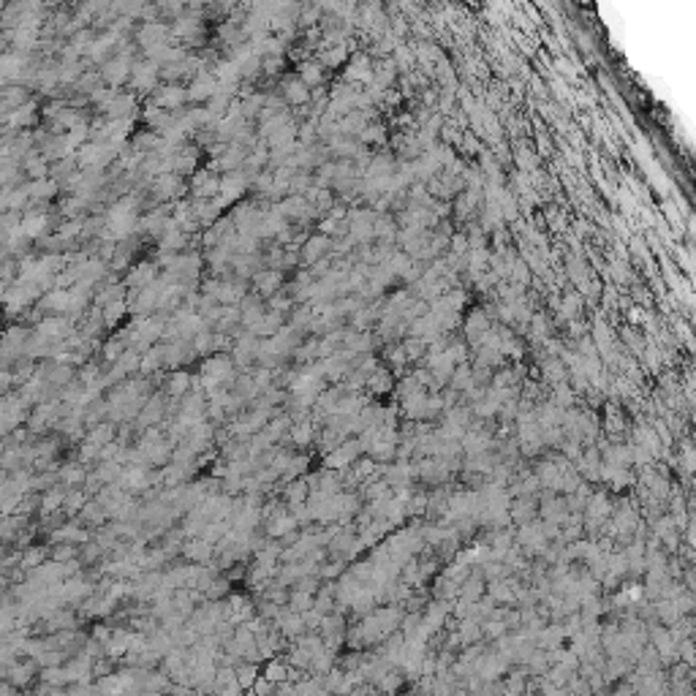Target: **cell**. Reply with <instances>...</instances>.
<instances>
[{
    "label": "cell",
    "instance_id": "cell-59",
    "mask_svg": "<svg viewBox=\"0 0 696 696\" xmlns=\"http://www.w3.org/2000/svg\"><path fill=\"white\" fill-rule=\"evenodd\" d=\"M373 321V313L370 310H356L354 313V326H356V332H362L365 329V324Z\"/></svg>",
    "mask_w": 696,
    "mask_h": 696
},
{
    "label": "cell",
    "instance_id": "cell-33",
    "mask_svg": "<svg viewBox=\"0 0 696 696\" xmlns=\"http://www.w3.org/2000/svg\"><path fill=\"white\" fill-rule=\"evenodd\" d=\"M248 297V283L242 280H224V289L218 294V302L221 305H234V302H242Z\"/></svg>",
    "mask_w": 696,
    "mask_h": 696
},
{
    "label": "cell",
    "instance_id": "cell-28",
    "mask_svg": "<svg viewBox=\"0 0 696 696\" xmlns=\"http://www.w3.org/2000/svg\"><path fill=\"white\" fill-rule=\"evenodd\" d=\"M41 310H55V313H66L71 310V291L68 289H55L50 294L41 297Z\"/></svg>",
    "mask_w": 696,
    "mask_h": 696
},
{
    "label": "cell",
    "instance_id": "cell-52",
    "mask_svg": "<svg viewBox=\"0 0 696 696\" xmlns=\"http://www.w3.org/2000/svg\"><path fill=\"white\" fill-rule=\"evenodd\" d=\"M343 574H346V560H340V558H335L332 563H324L321 569H319L321 579H340Z\"/></svg>",
    "mask_w": 696,
    "mask_h": 696
},
{
    "label": "cell",
    "instance_id": "cell-30",
    "mask_svg": "<svg viewBox=\"0 0 696 696\" xmlns=\"http://www.w3.org/2000/svg\"><path fill=\"white\" fill-rule=\"evenodd\" d=\"M283 498L289 500V509H291V506H302V503H307V498H310V484H307V479L302 476V479L289 481V484L283 487Z\"/></svg>",
    "mask_w": 696,
    "mask_h": 696
},
{
    "label": "cell",
    "instance_id": "cell-14",
    "mask_svg": "<svg viewBox=\"0 0 696 696\" xmlns=\"http://www.w3.org/2000/svg\"><path fill=\"white\" fill-rule=\"evenodd\" d=\"M152 194L155 199L166 201V199H180L185 196V185L180 180V174H161L152 180Z\"/></svg>",
    "mask_w": 696,
    "mask_h": 696
},
{
    "label": "cell",
    "instance_id": "cell-15",
    "mask_svg": "<svg viewBox=\"0 0 696 696\" xmlns=\"http://www.w3.org/2000/svg\"><path fill=\"white\" fill-rule=\"evenodd\" d=\"M346 82L348 85H370L373 82V68H370V57L356 52L346 66Z\"/></svg>",
    "mask_w": 696,
    "mask_h": 696
},
{
    "label": "cell",
    "instance_id": "cell-26",
    "mask_svg": "<svg viewBox=\"0 0 696 696\" xmlns=\"http://www.w3.org/2000/svg\"><path fill=\"white\" fill-rule=\"evenodd\" d=\"M27 90L22 85H6L3 87V115H11L17 109H22L27 103Z\"/></svg>",
    "mask_w": 696,
    "mask_h": 696
},
{
    "label": "cell",
    "instance_id": "cell-58",
    "mask_svg": "<svg viewBox=\"0 0 696 696\" xmlns=\"http://www.w3.org/2000/svg\"><path fill=\"white\" fill-rule=\"evenodd\" d=\"M359 139H362V142H381V139H384L381 125H368V128L359 133Z\"/></svg>",
    "mask_w": 696,
    "mask_h": 696
},
{
    "label": "cell",
    "instance_id": "cell-56",
    "mask_svg": "<svg viewBox=\"0 0 696 696\" xmlns=\"http://www.w3.org/2000/svg\"><path fill=\"white\" fill-rule=\"evenodd\" d=\"M275 694H277V686L261 674V677L256 680V686H253V696H275Z\"/></svg>",
    "mask_w": 696,
    "mask_h": 696
},
{
    "label": "cell",
    "instance_id": "cell-24",
    "mask_svg": "<svg viewBox=\"0 0 696 696\" xmlns=\"http://www.w3.org/2000/svg\"><path fill=\"white\" fill-rule=\"evenodd\" d=\"M166 392H169L174 400L188 398V395L194 392V375L185 373V370H174V373L166 378Z\"/></svg>",
    "mask_w": 696,
    "mask_h": 696
},
{
    "label": "cell",
    "instance_id": "cell-19",
    "mask_svg": "<svg viewBox=\"0 0 696 696\" xmlns=\"http://www.w3.org/2000/svg\"><path fill=\"white\" fill-rule=\"evenodd\" d=\"M166 414H169V405L164 403V398H161V395H155V398H150L147 405L142 408V414H139L136 424H139L142 430H147V427H158V424H161V419H164Z\"/></svg>",
    "mask_w": 696,
    "mask_h": 696
},
{
    "label": "cell",
    "instance_id": "cell-8",
    "mask_svg": "<svg viewBox=\"0 0 696 696\" xmlns=\"http://www.w3.org/2000/svg\"><path fill=\"white\" fill-rule=\"evenodd\" d=\"M194 199L196 201H212L221 194V177L212 174L210 169H201L194 174Z\"/></svg>",
    "mask_w": 696,
    "mask_h": 696
},
{
    "label": "cell",
    "instance_id": "cell-48",
    "mask_svg": "<svg viewBox=\"0 0 696 696\" xmlns=\"http://www.w3.org/2000/svg\"><path fill=\"white\" fill-rule=\"evenodd\" d=\"M50 558L55 563H71L79 558V549H76V544H55L50 549Z\"/></svg>",
    "mask_w": 696,
    "mask_h": 696
},
{
    "label": "cell",
    "instance_id": "cell-55",
    "mask_svg": "<svg viewBox=\"0 0 696 696\" xmlns=\"http://www.w3.org/2000/svg\"><path fill=\"white\" fill-rule=\"evenodd\" d=\"M294 356H297L299 362H307V359L319 356V340H307V343H302V346L294 351Z\"/></svg>",
    "mask_w": 696,
    "mask_h": 696
},
{
    "label": "cell",
    "instance_id": "cell-43",
    "mask_svg": "<svg viewBox=\"0 0 696 696\" xmlns=\"http://www.w3.org/2000/svg\"><path fill=\"white\" fill-rule=\"evenodd\" d=\"M47 555H50V549L47 547H27L25 552H22V569H27V572H33V569H38V566H44L47 563Z\"/></svg>",
    "mask_w": 696,
    "mask_h": 696
},
{
    "label": "cell",
    "instance_id": "cell-39",
    "mask_svg": "<svg viewBox=\"0 0 696 696\" xmlns=\"http://www.w3.org/2000/svg\"><path fill=\"white\" fill-rule=\"evenodd\" d=\"M237 669V683L242 686V691H253V686H256V680L261 677V664H250V661H242L240 667H234Z\"/></svg>",
    "mask_w": 696,
    "mask_h": 696
},
{
    "label": "cell",
    "instance_id": "cell-53",
    "mask_svg": "<svg viewBox=\"0 0 696 696\" xmlns=\"http://www.w3.org/2000/svg\"><path fill=\"white\" fill-rule=\"evenodd\" d=\"M191 348H194V354L199 356V354H207L210 348H215V335L207 329V332H201V335H196L194 340H191Z\"/></svg>",
    "mask_w": 696,
    "mask_h": 696
},
{
    "label": "cell",
    "instance_id": "cell-5",
    "mask_svg": "<svg viewBox=\"0 0 696 696\" xmlns=\"http://www.w3.org/2000/svg\"><path fill=\"white\" fill-rule=\"evenodd\" d=\"M27 405H30V403H25L20 395L6 392V398H3V433H6V438L11 435V430H14L17 424H22V419L30 416V414H27Z\"/></svg>",
    "mask_w": 696,
    "mask_h": 696
},
{
    "label": "cell",
    "instance_id": "cell-17",
    "mask_svg": "<svg viewBox=\"0 0 696 696\" xmlns=\"http://www.w3.org/2000/svg\"><path fill=\"white\" fill-rule=\"evenodd\" d=\"M185 101H188V90L185 87H180V85H161L155 90L152 103L161 106V109H182Z\"/></svg>",
    "mask_w": 696,
    "mask_h": 696
},
{
    "label": "cell",
    "instance_id": "cell-44",
    "mask_svg": "<svg viewBox=\"0 0 696 696\" xmlns=\"http://www.w3.org/2000/svg\"><path fill=\"white\" fill-rule=\"evenodd\" d=\"M106 517H109V514L101 509L96 500H90V503L82 509V514H79V520L85 522V525H93V528H103Z\"/></svg>",
    "mask_w": 696,
    "mask_h": 696
},
{
    "label": "cell",
    "instance_id": "cell-34",
    "mask_svg": "<svg viewBox=\"0 0 696 696\" xmlns=\"http://www.w3.org/2000/svg\"><path fill=\"white\" fill-rule=\"evenodd\" d=\"M289 664H286V658L283 655H277V658H270V661H264V669L261 674L267 677V680H273L275 686H280V683H289Z\"/></svg>",
    "mask_w": 696,
    "mask_h": 696
},
{
    "label": "cell",
    "instance_id": "cell-2",
    "mask_svg": "<svg viewBox=\"0 0 696 696\" xmlns=\"http://www.w3.org/2000/svg\"><path fill=\"white\" fill-rule=\"evenodd\" d=\"M362 451H365V449L359 444V438H351V441H346L340 449L324 454V468H326V471H346V468H351V465L359 460Z\"/></svg>",
    "mask_w": 696,
    "mask_h": 696
},
{
    "label": "cell",
    "instance_id": "cell-18",
    "mask_svg": "<svg viewBox=\"0 0 696 696\" xmlns=\"http://www.w3.org/2000/svg\"><path fill=\"white\" fill-rule=\"evenodd\" d=\"M326 253H332V237H326V234L307 237V240H305V248H302V261L313 267L316 261L326 259Z\"/></svg>",
    "mask_w": 696,
    "mask_h": 696
},
{
    "label": "cell",
    "instance_id": "cell-31",
    "mask_svg": "<svg viewBox=\"0 0 696 696\" xmlns=\"http://www.w3.org/2000/svg\"><path fill=\"white\" fill-rule=\"evenodd\" d=\"M22 169H25V174H30L33 180H47L50 177V169H52V164L41 155V152H27V158L22 161Z\"/></svg>",
    "mask_w": 696,
    "mask_h": 696
},
{
    "label": "cell",
    "instance_id": "cell-6",
    "mask_svg": "<svg viewBox=\"0 0 696 696\" xmlns=\"http://www.w3.org/2000/svg\"><path fill=\"white\" fill-rule=\"evenodd\" d=\"M36 332L57 343V340H68L74 335V326H71V319H66V316H47L36 324Z\"/></svg>",
    "mask_w": 696,
    "mask_h": 696
},
{
    "label": "cell",
    "instance_id": "cell-7",
    "mask_svg": "<svg viewBox=\"0 0 696 696\" xmlns=\"http://www.w3.org/2000/svg\"><path fill=\"white\" fill-rule=\"evenodd\" d=\"M297 528H299V522H297V517L291 514V509H280V512H275L273 517L264 522L267 536H270V539H280V542H283L289 533H294Z\"/></svg>",
    "mask_w": 696,
    "mask_h": 696
},
{
    "label": "cell",
    "instance_id": "cell-57",
    "mask_svg": "<svg viewBox=\"0 0 696 696\" xmlns=\"http://www.w3.org/2000/svg\"><path fill=\"white\" fill-rule=\"evenodd\" d=\"M112 637H115V628H109V625H96L90 639H96V642H101V645L106 647L109 642H112Z\"/></svg>",
    "mask_w": 696,
    "mask_h": 696
},
{
    "label": "cell",
    "instance_id": "cell-60",
    "mask_svg": "<svg viewBox=\"0 0 696 696\" xmlns=\"http://www.w3.org/2000/svg\"><path fill=\"white\" fill-rule=\"evenodd\" d=\"M0 696H22V691H20V688H14L11 683H3V694Z\"/></svg>",
    "mask_w": 696,
    "mask_h": 696
},
{
    "label": "cell",
    "instance_id": "cell-49",
    "mask_svg": "<svg viewBox=\"0 0 696 696\" xmlns=\"http://www.w3.org/2000/svg\"><path fill=\"white\" fill-rule=\"evenodd\" d=\"M283 68H286V57L283 55H267V57H261V74L280 76Z\"/></svg>",
    "mask_w": 696,
    "mask_h": 696
},
{
    "label": "cell",
    "instance_id": "cell-22",
    "mask_svg": "<svg viewBox=\"0 0 696 696\" xmlns=\"http://www.w3.org/2000/svg\"><path fill=\"white\" fill-rule=\"evenodd\" d=\"M245 191H248V174L242 172V169L221 177V194H224L226 199L237 201Z\"/></svg>",
    "mask_w": 696,
    "mask_h": 696
},
{
    "label": "cell",
    "instance_id": "cell-3",
    "mask_svg": "<svg viewBox=\"0 0 696 696\" xmlns=\"http://www.w3.org/2000/svg\"><path fill=\"white\" fill-rule=\"evenodd\" d=\"M41 674V667H38V661L36 658H25V661H17L14 667H8V669H3V683H11L14 688H20V691H25L27 686L36 680Z\"/></svg>",
    "mask_w": 696,
    "mask_h": 696
},
{
    "label": "cell",
    "instance_id": "cell-10",
    "mask_svg": "<svg viewBox=\"0 0 696 696\" xmlns=\"http://www.w3.org/2000/svg\"><path fill=\"white\" fill-rule=\"evenodd\" d=\"M310 87L299 79V76H286L283 82H280V96H283V101L286 103H291V106H307L310 103Z\"/></svg>",
    "mask_w": 696,
    "mask_h": 696
},
{
    "label": "cell",
    "instance_id": "cell-37",
    "mask_svg": "<svg viewBox=\"0 0 696 696\" xmlns=\"http://www.w3.org/2000/svg\"><path fill=\"white\" fill-rule=\"evenodd\" d=\"M338 667V653L324 647L313 655V664H310V674H329V672Z\"/></svg>",
    "mask_w": 696,
    "mask_h": 696
},
{
    "label": "cell",
    "instance_id": "cell-9",
    "mask_svg": "<svg viewBox=\"0 0 696 696\" xmlns=\"http://www.w3.org/2000/svg\"><path fill=\"white\" fill-rule=\"evenodd\" d=\"M117 484L123 487L125 493H142V490H150V487H152V471H150V465H131V468H125L123 471V476H120Z\"/></svg>",
    "mask_w": 696,
    "mask_h": 696
},
{
    "label": "cell",
    "instance_id": "cell-38",
    "mask_svg": "<svg viewBox=\"0 0 696 696\" xmlns=\"http://www.w3.org/2000/svg\"><path fill=\"white\" fill-rule=\"evenodd\" d=\"M348 50H351V41H343V44H338V47H332V50H326L319 55V63L326 66V68H338V66H343L348 60Z\"/></svg>",
    "mask_w": 696,
    "mask_h": 696
},
{
    "label": "cell",
    "instance_id": "cell-36",
    "mask_svg": "<svg viewBox=\"0 0 696 696\" xmlns=\"http://www.w3.org/2000/svg\"><path fill=\"white\" fill-rule=\"evenodd\" d=\"M87 441H93V444H99V447L115 444V441H117V424L115 422H101V424H96V427H90Z\"/></svg>",
    "mask_w": 696,
    "mask_h": 696
},
{
    "label": "cell",
    "instance_id": "cell-47",
    "mask_svg": "<svg viewBox=\"0 0 696 696\" xmlns=\"http://www.w3.org/2000/svg\"><path fill=\"white\" fill-rule=\"evenodd\" d=\"M125 313H128V302H125V299H120V302H112V305H106V307L101 310L103 326H115V324L123 319Z\"/></svg>",
    "mask_w": 696,
    "mask_h": 696
},
{
    "label": "cell",
    "instance_id": "cell-4",
    "mask_svg": "<svg viewBox=\"0 0 696 696\" xmlns=\"http://www.w3.org/2000/svg\"><path fill=\"white\" fill-rule=\"evenodd\" d=\"M201 375L224 386L229 381H234V359L226 356V354H215V356L201 362Z\"/></svg>",
    "mask_w": 696,
    "mask_h": 696
},
{
    "label": "cell",
    "instance_id": "cell-23",
    "mask_svg": "<svg viewBox=\"0 0 696 696\" xmlns=\"http://www.w3.org/2000/svg\"><path fill=\"white\" fill-rule=\"evenodd\" d=\"M44 229H47V215L41 210L22 212V234L27 240H44Z\"/></svg>",
    "mask_w": 696,
    "mask_h": 696
},
{
    "label": "cell",
    "instance_id": "cell-54",
    "mask_svg": "<svg viewBox=\"0 0 696 696\" xmlns=\"http://www.w3.org/2000/svg\"><path fill=\"white\" fill-rule=\"evenodd\" d=\"M101 449L103 447L93 444V441H85V444L79 447V463H82V465H85V463H96V460L101 463Z\"/></svg>",
    "mask_w": 696,
    "mask_h": 696
},
{
    "label": "cell",
    "instance_id": "cell-35",
    "mask_svg": "<svg viewBox=\"0 0 696 696\" xmlns=\"http://www.w3.org/2000/svg\"><path fill=\"white\" fill-rule=\"evenodd\" d=\"M57 188H60V182H55L52 177H47V180H33V182H30V201H33V204L50 201L52 196L57 194Z\"/></svg>",
    "mask_w": 696,
    "mask_h": 696
},
{
    "label": "cell",
    "instance_id": "cell-1",
    "mask_svg": "<svg viewBox=\"0 0 696 696\" xmlns=\"http://www.w3.org/2000/svg\"><path fill=\"white\" fill-rule=\"evenodd\" d=\"M136 41L142 44L145 55H152V52L169 47V41H172V27L164 25V22H152V20H150V22H145V25L139 27Z\"/></svg>",
    "mask_w": 696,
    "mask_h": 696
},
{
    "label": "cell",
    "instance_id": "cell-29",
    "mask_svg": "<svg viewBox=\"0 0 696 696\" xmlns=\"http://www.w3.org/2000/svg\"><path fill=\"white\" fill-rule=\"evenodd\" d=\"M316 435H319V427L313 424V419H307V422L291 424V433H289L291 444H294V447H297V449L310 447V441H316Z\"/></svg>",
    "mask_w": 696,
    "mask_h": 696
},
{
    "label": "cell",
    "instance_id": "cell-51",
    "mask_svg": "<svg viewBox=\"0 0 696 696\" xmlns=\"http://www.w3.org/2000/svg\"><path fill=\"white\" fill-rule=\"evenodd\" d=\"M389 386H392V378L386 375V370H375V373L370 375V381H368V389H370L373 395H384Z\"/></svg>",
    "mask_w": 696,
    "mask_h": 696
},
{
    "label": "cell",
    "instance_id": "cell-42",
    "mask_svg": "<svg viewBox=\"0 0 696 696\" xmlns=\"http://www.w3.org/2000/svg\"><path fill=\"white\" fill-rule=\"evenodd\" d=\"M90 503V495L79 487V490H68V495H66V506H63V512H66V517H79L82 514V509Z\"/></svg>",
    "mask_w": 696,
    "mask_h": 696
},
{
    "label": "cell",
    "instance_id": "cell-50",
    "mask_svg": "<svg viewBox=\"0 0 696 696\" xmlns=\"http://www.w3.org/2000/svg\"><path fill=\"white\" fill-rule=\"evenodd\" d=\"M125 351H128V348H125V343L120 340V338H117V335H115V338H112L109 343H103V351H101V354H103V359H106V362H112V365H115V362H117L120 356H123Z\"/></svg>",
    "mask_w": 696,
    "mask_h": 696
},
{
    "label": "cell",
    "instance_id": "cell-46",
    "mask_svg": "<svg viewBox=\"0 0 696 696\" xmlns=\"http://www.w3.org/2000/svg\"><path fill=\"white\" fill-rule=\"evenodd\" d=\"M161 368H164V346L150 348L147 354H142V368H139V373H155V370H161Z\"/></svg>",
    "mask_w": 696,
    "mask_h": 696
},
{
    "label": "cell",
    "instance_id": "cell-16",
    "mask_svg": "<svg viewBox=\"0 0 696 696\" xmlns=\"http://www.w3.org/2000/svg\"><path fill=\"white\" fill-rule=\"evenodd\" d=\"M218 79L212 76V71H201L194 82H191V87H188V101H210L212 96H218Z\"/></svg>",
    "mask_w": 696,
    "mask_h": 696
},
{
    "label": "cell",
    "instance_id": "cell-32",
    "mask_svg": "<svg viewBox=\"0 0 696 696\" xmlns=\"http://www.w3.org/2000/svg\"><path fill=\"white\" fill-rule=\"evenodd\" d=\"M313 609L319 612V615H332V612H338V596H335V585H321L319 588V593H316V601H313Z\"/></svg>",
    "mask_w": 696,
    "mask_h": 696
},
{
    "label": "cell",
    "instance_id": "cell-11",
    "mask_svg": "<svg viewBox=\"0 0 696 696\" xmlns=\"http://www.w3.org/2000/svg\"><path fill=\"white\" fill-rule=\"evenodd\" d=\"M158 74H161V66L155 63V60H136L133 63V74H131V87H136V90H150V87H155V82H158Z\"/></svg>",
    "mask_w": 696,
    "mask_h": 696
},
{
    "label": "cell",
    "instance_id": "cell-21",
    "mask_svg": "<svg viewBox=\"0 0 696 696\" xmlns=\"http://www.w3.org/2000/svg\"><path fill=\"white\" fill-rule=\"evenodd\" d=\"M158 277H155V264L152 261H142V264H136L133 270H128V275H125V286L128 289H147V286H152Z\"/></svg>",
    "mask_w": 696,
    "mask_h": 696
},
{
    "label": "cell",
    "instance_id": "cell-25",
    "mask_svg": "<svg viewBox=\"0 0 696 696\" xmlns=\"http://www.w3.org/2000/svg\"><path fill=\"white\" fill-rule=\"evenodd\" d=\"M87 473L90 471H85V465L79 460L68 463V465H60V484H66V490H79V487H85Z\"/></svg>",
    "mask_w": 696,
    "mask_h": 696
},
{
    "label": "cell",
    "instance_id": "cell-40",
    "mask_svg": "<svg viewBox=\"0 0 696 696\" xmlns=\"http://www.w3.org/2000/svg\"><path fill=\"white\" fill-rule=\"evenodd\" d=\"M133 106H136V99L128 96V93H123L120 99L109 106L106 117H109V120H128V117H133Z\"/></svg>",
    "mask_w": 696,
    "mask_h": 696
},
{
    "label": "cell",
    "instance_id": "cell-27",
    "mask_svg": "<svg viewBox=\"0 0 696 696\" xmlns=\"http://www.w3.org/2000/svg\"><path fill=\"white\" fill-rule=\"evenodd\" d=\"M299 79L310 87V90H319L324 85V66L319 60H302L299 63Z\"/></svg>",
    "mask_w": 696,
    "mask_h": 696
},
{
    "label": "cell",
    "instance_id": "cell-12",
    "mask_svg": "<svg viewBox=\"0 0 696 696\" xmlns=\"http://www.w3.org/2000/svg\"><path fill=\"white\" fill-rule=\"evenodd\" d=\"M275 628L289 639V642H294L299 637H305L307 634V625H305V615H299V612H291L289 607L283 609V615L273 623Z\"/></svg>",
    "mask_w": 696,
    "mask_h": 696
},
{
    "label": "cell",
    "instance_id": "cell-41",
    "mask_svg": "<svg viewBox=\"0 0 696 696\" xmlns=\"http://www.w3.org/2000/svg\"><path fill=\"white\" fill-rule=\"evenodd\" d=\"M368 120H370V112H351L348 117L340 120V136H348V133H362L368 128Z\"/></svg>",
    "mask_w": 696,
    "mask_h": 696
},
{
    "label": "cell",
    "instance_id": "cell-20",
    "mask_svg": "<svg viewBox=\"0 0 696 696\" xmlns=\"http://www.w3.org/2000/svg\"><path fill=\"white\" fill-rule=\"evenodd\" d=\"M212 555H218V549H215V544H210V542H204V539H188L185 544H182V558L185 560H191V563H207Z\"/></svg>",
    "mask_w": 696,
    "mask_h": 696
},
{
    "label": "cell",
    "instance_id": "cell-45",
    "mask_svg": "<svg viewBox=\"0 0 696 696\" xmlns=\"http://www.w3.org/2000/svg\"><path fill=\"white\" fill-rule=\"evenodd\" d=\"M313 601H316L313 593L291 590V596H289V609H291V612H299V615H305V612H310V609H313Z\"/></svg>",
    "mask_w": 696,
    "mask_h": 696
},
{
    "label": "cell",
    "instance_id": "cell-13",
    "mask_svg": "<svg viewBox=\"0 0 696 696\" xmlns=\"http://www.w3.org/2000/svg\"><path fill=\"white\" fill-rule=\"evenodd\" d=\"M253 280H256L253 283V294H259L261 299H273L280 291V286H283V273L267 267V270H261V273L256 275Z\"/></svg>",
    "mask_w": 696,
    "mask_h": 696
}]
</instances>
